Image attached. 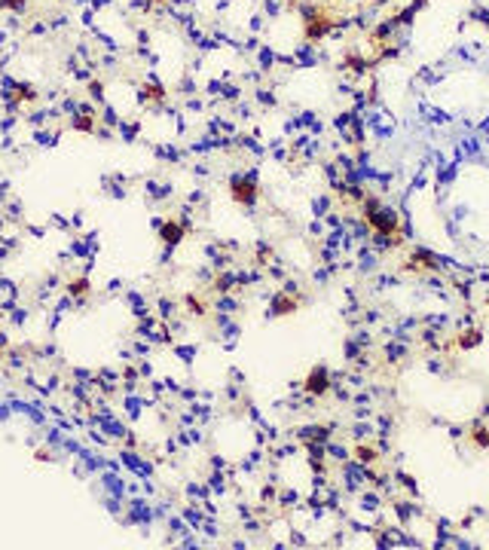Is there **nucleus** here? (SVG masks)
Segmentation results:
<instances>
[{"instance_id":"39448f33","label":"nucleus","mask_w":489,"mask_h":550,"mask_svg":"<svg viewBox=\"0 0 489 550\" xmlns=\"http://www.w3.org/2000/svg\"><path fill=\"white\" fill-rule=\"evenodd\" d=\"M471 440H474V446H477V449H489V428L477 425V428L471 431Z\"/></svg>"},{"instance_id":"9b49d317","label":"nucleus","mask_w":489,"mask_h":550,"mask_svg":"<svg viewBox=\"0 0 489 550\" xmlns=\"http://www.w3.org/2000/svg\"><path fill=\"white\" fill-rule=\"evenodd\" d=\"M263 498L272 501V498H275V489H272V486H263Z\"/></svg>"},{"instance_id":"1a4fd4ad","label":"nucleus","mask_w":489,"mask_h":550,"mask_svg":"<svg viewBox=\"0 0 489 550\" xmlns=\"http://www.w3.org/2000/svg\"><path fill=\"white\" fill-rule=\"evenodd\" d=\"M86 288H89V285H86V281H71V293H74V290L80 293V290H86Z\"/></svg>"},{"instance_id":"6e6552de","label":"nucleus","mask_w":489,"mask_h":550,"mask_svg":"<svg viewBox=\"0 0 489 550\" xmlns=\"http://www.w3.org/2000/svg\"><path fill=\"white\" fill-rule=\"evenodd\" d=\"M355 456L361 459V464H367V462H373V459H376V453H373L370 446H358V449H355Z\"/></svg>"},{"instance_id":"0eeeda50","label":"nucleus","mask_w":489,"mask_h":550,"mask_svg":"<svg viewBox=\"0 0 489 550\" xmlns=\"http://www.w3.org/2000/svg\"><path fill=\"white\" fill-rule=\"evenodd\" d=\"M477 343H480V330H471V333H462V336H459V346H462V348H474Z\"/></svg>"},{"instance_id":"f257e3e1","label":"nucleus","mask_w":489,"mask_h":550,"mask_svg":"<svg viewBox=\"0 0 489 550\" xmlns=\"http://www.w3.org/2000/svg\"><path fill=\"white\" fill-rule=\"evenodd\" d=\"M364 217H367V227H370L376 235H395L398 223H401L395 208H385V205H379L376 199H367V202H364Z\"/></svg>"},{"instance_id":"9d476101","label":"nucleus","mask_w":489,"mask_h":550,"mask_svg":"<svg viewBox=\"0 0 489 550\" xmlns=\"http://www.w3.org/2000/svg\"><path fill=\"white\" fill-rule=\"evenodd\" d=\"M260 101L263 104H275V98H272V92H260Z\"/></svg>"},{"instance_id":"f03ea898","label":"nucleus","mask_w":489,"mask_h":550,"mask_svg":"<svg viewBox=\"0 0 489 550\" xmlns=\"http://www.w3.org/2000/svg\"><path fill=\"white\" fill-rule=\"evenodd\" d=\"M230 193L232 199L245 205V208H254L257 202V172L251 168V172H242V174H232L230 177Z\"/></svg>"},{"instance_id":"20e7f679","label":"nucleus","mask_w":489,"mask_h":550,"mask_svg":"<svg viewBox=\"0 0 489 550\" xmlns=\"http://www.w3.org/2000/svg\"><path fill=\"white\" fill-rule=\"evenodd\" d=\"M184 230H187V227H180V223H174V220L162 223V230H159V232H162V242L169 245V248H174L180 238H184Z\"/></svg>"},{"instance_id":"423d86ee","label":"nucleus","mask_w":489,"mask_h":550,"mask_svg":"<svg viewBox=\"0 0 489 550\" xmlns=\"http://www.w3.org/2000/svg\"><path fill=\"white\" fill-rule=\"evenodd\" d=\"M288 297H290V293H288ZM288 297H275L272 300V315H285V312H290V309H297V303L288 300Z\"/></svg>"},{"instance_id":"7ed1b4c3","label":"nucleus","mask_w":489,"mask_h":550,"mask_svg":"<svg viewBox=\"0 0 489 550\" xmlns=\"http://www.w3.org/2000/svg\"><path fill=\"white\" fill-rule=\"evenodd\" d=\"M330 388V373H327V367H312L309 376H306V391L315 394V398H321Z\"/></svg>"}]
</instances>
